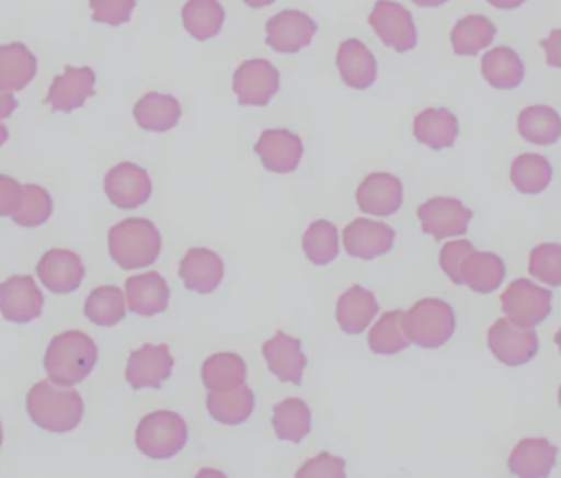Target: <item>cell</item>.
<instances>
[{
	"instance_id": "6da1fadb",
	"label": "cell",
	"mask_w": 561,
	"mask_h": 478,
	"mask_svg": "<svg viewBox=\"0 0 561 478\" xmlns=\"http://www.w3.org/2000/svg\"><path fill=\"white\" fill-rule=\"evenodd\" d=\"M26 411L36 426L48 433L65 434L81 424L84 401L78 391L53 382H38L26 395Z\"/></svg>"
},
{
	"instance_id": "7a4b0ae2",
	"label": "cell",
	"mask_w": 561,
	"mask_h": 478,
	"mask_svg": "<svg viewBox=\"0 0 561 478\" xmlns=\"http://www.w3.org/2000/svg\"><path fill=\"white\" fill-rule=\"evenodd\" d=\"M98 358V345L88 334L81 331L62 332L46 349L45 371L53 384L72 387L91 375Z\"/></svg>"
},
{
	"instance_id": "3957f363",
	"label": "cell",
	"mask_w": 561,
	"mask_h": 478,
	"mask_svg": "<svg viewBox=\"0 0 561 478\" xmlns=\"http://www.w3.org/2000/svg\"><path fill=\"white\" fill-rule=\"evenodd\" d=\"M161 234L151 220L130 217L108 230V253L124 270L153 265L161 253Z\"/></svg>"
},
{
	"instance_id": "277c9868",
	"label": "cell",
	"mask_w": 561,
	"mask_h": 478,
	"mask_svg": "<svg viewBox=\"0 0 561 478\" xmlns=\"http://www.w3.org/2000/svg\"><path fill=\"white\" fill-rule=\"evenodd\" d=\"M405 338L422 349H438L450 341L457 329L455 311L437 298L421 299L404 315Z\"/></svg>"
},
{
	"instance_id": "5b68a950",
	"label": "cell",
	"mask_w": 561,
	"mask_h": 478,
	"mask_svg": "<svg viewBox=\"0 0 561 478\" xmlns=\"http://www.w3.org/2000/svg\"><path fill=\"white\" fill-rule=\"evenodd\" d=\"M187 434L186 421L176 411H153L138 424L135 443L144 456L167 460L186 447Z\"/></svg>"
},
{
	"instance_id": "8992f818",
	"label": "cell",
	"mask_w": 561,
	"mask_h": 478,
	"mask_svg": "<svg viewBox=\"0 0 561 478\" xmlns=\"http://www.w3.org/2000/svg\"><path fill=\"white\" fill-rule=\"evenodd\" d=\"M552 299L550 289L537 286L530 280L520 278L511 283L510 288L501 295V305L504 315L514 325L536 328L552 312Z\"/></svg>"
},
{
	"instance_id": "52a82bcc",
	"label": "cell",
	"mask_w": 561,
	"mask_h": 478,
	"mask_svg": "<svg viewBox=\"0 0 561 478\" xmlns=\"http://www.w3.org/2000/svg\"><path fill=\"white\" fill-rule=\"evenodd\" d=\"M491 354L507 367L529 364L539 352V338L533 328L514 325L510 319H497L488 332Z\"/></svg>"
},
{
	"instance_id": "ba28073f",
	"label": "cell",
	"mask_w": 561,
	"mask_h": 478,
	"mask_svg": "<svg viewBox=\"0 0 561 478\" xmlns=\"http://www.w3.org/2000/svg\"><path fill=\"white\" fill-rule=\"evenodd\" d=\"M369 25L382 43L398 53L411 52L417 46V26L412 13L394 0H378L369 13Z\"/></svg>"
},
{
	"instance_id": "9c48e42d",
	"label": "cell",
	"mask_w": 561,
	"mask_h": 478,
	"mask_svg": "<svg viewBox=\"0 0 561 478\" xmlns=\"http://www.w3.org/2000/svg\"><path fill=\"white\" fill-rule=\"evenodd\" d=\"M280 75L268 59H249L233 72V92L240 104L265 107L278 94Z\"/></svg>"
},
{
	"instance_id": "30bf717a",
	"label": "cell",
	"mask_w": 561,
	"mask_h": 478,
	"mask_svg": "<svg viewBox=\"0 0 561 478\" xmlns=\"http://www.w3.org/2000/svg\"><path fill=\"white\" fill-rule=\"evenodd\" d=\"M417 216L424 234L435 240H444L447 237L465 236L473 219V210L455 197H434L419 207Z\"/></svg>"
},
{
	"instance_id": "8fae6325",
	"label": "cell",
	"mask_w": 561,
	"mask_h": 478,
	"mask_svg": "<svg viewBox=\"0 0 561 478\" xmlns=\"http://www.w3.org/2000/svg\"><path fill=\"white\" fill-rule=\"evenodd\" d=\"M104 191L108 201L118 209H137L150 200L153 186L145 168L124 161L107 171Z\"/></svg>"
},
{
	"instance_id": "7c38bea8",
	"label": "cell",
	"mask_w": 561,
	"mask_h": 478,
	"mask_svg": "<svg viewBox=\"0 0 561 478\" xmlns=\"http://www.w3.org/2000/svg\"><path fill=\"white\" fill-rule=\"evenodd\" d=\"M174 358L170 345L144 344L128 357L125 378L134 390H158L171 377Z\"/></svg>"
},
{
	"instance_id": "4fadbf2b",
	"label": "cell",
	"mask_w": 561,
	"mask_h": 478,
	"mask_svg": "<svg viewBox=\"0 0 561 478\" xmlns=\"http://www.w3.org/2000/svg\"><path fill=\"white\" fill-rule=\"evenodd\" d=\"M45 296L32 276H10L0 283V312L15 325H28L42 316Z\"/></svg>"
},
{
	"instance_id": "5bb4252c",
	"label": "cell",
	"mask_w": 561,
	"mask_h": 478,
	"mask_svg": "<svg viewBox=\"0 0 561 478\" xmlns=\"http://www.w3.org/2000/svg\"><path fill=\"white\" fill-rule=\"evenodd\" d=\"M317 23L300 10H283L266 23V45L276 53L294 55L310 45Z\"/></svg>"
},
{
	"instance_id": "9a60e30c",
	"label": "cell",
	"mask_w": 561,
	"mask_h": 478,
	"mask_svg": "<svg viewBox=\"0 0 561 478\" xmlns=\"http://www.w3.org/2000/svg\"><path fill=\"white\" fill-rule=\"evenodd\" d=\"M396 232L392 227L365 217L353 220L343 230V246L353 259L375 260L386 255L391 252Z\"/></svg>"
},
{
	"instance_id": "2e32d148",
	"label": "cell",
	"mask_w": 561,
	"mask_h": 478,
	"mask_svg": "<svg viewBox=\"0 0 561 478\" xmlns=\"http://www.w3.org/2000/svg\"><path fill=\"white\" fill-rule=\"evenodd\" d=\"M39 282L55 295H68L81 286L85 266L81 257L71 250H48L36 265Z\"/></svg>"
},
{
	"instance_id": "e0dca14e",
	"label": "cell",
	"mask_w": 561,
	"mask_h": 478,
	"mask_svg": "<svg viewBox=\"0 0 561 478\" xmlns=\"http://www.w3.org/2000/svg\"><path fill=\"white\" fill-rule=\"evenodd\" d=\"M356 203L363 213L371 216H392L404 203L402 181L391 173H371L363 180L356 191Z\"/></svg>"
},
{
	"instance_id": "ac0fdd59",
	"label": "cell",
	"mask_w": 561,
	"mask_h": 478,
	"mask_svg": "<svg viewBox=\"0 0 561 478\" xmlns=\"http://www.w3.org/2000/svg\"><path fill=\"white\" fill-rule=\"evenodd\" d=\"M255 153L266 170L278 174L293 173L302 158L304 144L299 135L286 128H270L263 132L255 145Z\"/></svg>"
},
{
	"instance_id": "d6986e66",
	"label": "cell",
	"mask_w": 561,
	"mask_h": 478,
	"mask_svg": "<svg viewBox=\"0 0 561 478\" xmlns=\"http://www.w3.org/2000/svg\"><path fill=\"white\" fill-rule=\"evenodd\" d=\"M95 72L89 66L68 65L62 75L55 76L51 88L48 91V98L45 102L51 105L53 111L69 112L82 107L89 98L95 94Z\"/></svg>"
},
{
	"instance_id": "ffe728a7",
	"label": "cell",
	"mask_w": 561,
	"mask_h": 478,
	"mask_svg": "<svg viewBox=\"0 0 561 478\" xmlns=\"http://www.w3.org/2000/svg\"><path fill=\"white\" fill-rule=\"evenodd\" d=\"M262 352L268 371L276 375L279 382L297 385V387L302 384L307 358L300 349L299 339L290 338L283 331H278L275 338L263 344Z\"/></svg>"
},
{
	"instance_id": "44dd1931",
	"label": "cell",
	"mask_w": 561,
	"mask_h": 478,
	"mask_svg": "<svg viewBox=\"0 0 561 478\" xmlns=\"http://www.w3.org/2000/svg\"><path fill=\"white\" fill-rule=\"evenodd\" d=\"M226 275V265L219 253L209 249L187 250L181 260L180 276L191 292L209 295L216 292Z\"/></svg>"
},
{
	"instance_id": "7402d4cb",
	"label": "cell",
	"mask_w": 561,
	"mask_h": 478,
	"mask_svg": "<svg viewBox=\"0 0 561 478\" xmlns=\"http://www.w3.org/2000/svg\"><path fill=\"white\" fill-rule=\"evenodd\" d=\"M559 447L546 437H527L511 453L507 466L514 476L523 478H546L557 466Z\"/></svg>"
},
{
	"instance_id": "603a6c76",
	"label": "cell",
	"mask_w": 561,
	"mask_h": 478,
	"mask_svg": "<svg viewBox=\"0 0 561 478\" xmlns=\"http://www.w3.org/2000/svg\"><path fill=\"white\" fill-rule=\"evenodd\" d=\"M125 293L130 311L144 318L160 315L170 305V286L158 272L130 276L125 283Z\"/></svg>"
},
{
	"instance_id": "cb8c5ba5",
	"label": "cell",
	"mask_w": 561,
	"mask_h": 478,
	"mask_svg": "<svg viewBox=\"0 0 561 478\" xmlns=\"http://www.w3.org/2000/svg\"><path fill=\"white\" fill-rule=\"evenodd\" d=\"M336 66H339L342 81L348 88L365 91L375 84L378 76V62L375 55L369 52L365 43L356 38L345 39L339 46L336 53Z\"/></svg>"
},
{
	"instance_id": "d4e9b609",
	"label": "cell",
	"mask_w": 561,
	"mask_h": 478,
	"mask_svg": "<svg viewBox=\"0 0 561 478\" xmlns=\"http://www.w3.org/2000/svg\"><path fill=\"white\" fill-rule=\"evenodd\" d=\"M379 312L375 295L363 286L355 285L343 293L336 303V321L345 334H362Z\"/></svg>"
},
{
	"instance_id": "484cf974",
	"label": "cell",
	"mask_w": 561,
	"mask_h": 478,
	"mask_svg": "<svg viewBox=\"0 0 561 478\" xmlns=\"http://www.w3.org/2000/svg\"><path fill=\"white\" fill-rule=\"evenodd\" d=\"M460 276L461 285H467L481 295H490L506 278V265L496 253L474 249L461 263Z\"/></svg>"
},
{
	"instance_id": "4316f807",
	"label": "cell",
	"mask_w": 561,
	"mask_h": 478,
	"mask_svg": "<svg viewBox=\"0 0 561 478\" xmlns=\"http://www.w3.org/2000/svg\"><path fill=\"white\" fill-rule=\"evenodd\" d=\"M412 132L422 145L438 151L454 147L460 125L457 115L448 109H425L414 118Z\"/></svg>"
},
{
	"instance_id": "83f0119b",
	"label": "cell",
	"mask_w": 561,
	"mask_h": 478,
	"mask_svg": "<svg viewBox=\"0 0 561 478\" xmlns=\"http://www.w3.org/2000/svg\"><path fill=\"white\" fill-rule=\"evenodd\" d=\"M481 72L491 88L500 91L519 88L526 78V65L519 53L510 46L490 49L481 59Z\"/></svg>"
},
{
	"instance_id": "f1b7e54d",
	"label": "cell",
	"mask_w": 561,
	"mask_h": 478,
	"mask_svg": "<svg viewBox=\"0 0 561 478\" xmlns=\"http://www.w3.org/2000/svg\"><path fill=\"white\" fill-rule=\"evenodd\" d=\"M183 109L174 95L148 92L135 104L134 117L138 127L147 132L171 130L180 122Z\"/></svg>"
},
{
	"instance_id": "f546056e",
	"label": "cell",
	"mask_w": 561,
	"mask_h": 478,
	"mask_svg": "<svg viewBox=\"0 0 561 478\" xmlns=\"http://www.w3.org/2000/svg\"><path fill=\"white\" fill-rule=\"evenodd\" d=\"M36 56L23 43L0 45V88L16 92L25 89L36 76Z\"/></svg>"
},
{
	"instance_id": "4dcf8cb0",
	"label": "cell",
	"mask_w": 561,
	"mask_h": 478,
	"mask_svg": "<svg viewBox=\"0 0 561 478\" xmlns=\"http://www.w3.org/2000/svg\"><path fill=\"white\" fill-rule=\"evenodd\" d=\"M255 410V394L249 385L230 391H210L207 395V411L214 420L226 426H239L252 417Z\"/></svg>"
},
{
	"instance_id": "1f68e13d",
	"label": "cell",
	"mask_w": 561,
	"mask_h": 478,
	"mask_svg": "<svg viewBox=\"0 0 561 478\" xmlns=\"http://www.w3.org/2000/svg\"><path fill=\"white\" fill-rule=\"evenodd\" d=\"M204 387L209 391H230L245 385L247 364L240 355L220 352L210 355L201 368Z\"/></svg>"
},
{
	"instance_id": "d6a6232c",
	"label": "cell",
	"mask_w": 561,
	"mask_h": 478,
	"mask_svg": "<svg viewBox=\"0 0 561 478\" xmlns=\"http://www.w3.org/2000/svg\"><path fill=\"white\" fill-rule=\"evenodd\" d=\"M517 128L524 140L547 147L560 140L561 117L550 105H530L520 111Z\"/></svg>"
},
{
	"instance_id": "836d02e7",
	"label": "cell",
	"mask_w": 561,
	"mask_h": 478,
	"mask_svg": "<svg viewBox=\"0 0 561 478\" xmlns=\"http://www.w3.org/2000/svg\"><path fill=\"white\" fill-rule=\"evenodd\" d=\"M226 22V10L219 0H187L183 7V23L186 32L199 42L219 35Z\"/></svg>"
},
{
	"instance_id": "e575fe53",
	"label": "cell",
	"mask_w": 561,
	"mask_h": 478,
	"mask_svg": "<svg viewBox=\"0 0 561 478\" xmlns=\"http://www.w3.org/2000/svg\"><path fill=\"white\" fill-rule=\"evenodd\" d=\"M496 26L484 15H468L451 30V45L460 56H477L496 38Z\"/></svg>"
},
{
	"instance_id": "d590c367",
	"label": "cell",
	"mask_w": 561,
	"mask_h": 478,
	"mask_svg": "<svg viewBox=\"0 0 561 478\" xmlns=\"http://www.w3.org/2000/svg\"><path fill=\"white\" fill-rule=\"evenodd\" d=\"M273 428L278 440L299 444L312 428L310 408L300 398H286L273 408Z\"/></svg>"
},
{
	"instance_id": "8d00e7d4",
	"label": "cell",
	"mask_w": 561,
	"mask_h": 478,
	"mask_svg": "<svg viewBox=\"0 0 561 478\" xmlns=\"http://www.w3.org/2000/svg\"><path fill=\"white\" fill-rule=\"evenodd\" d=\"M553 168L543 155L524 153L513 161L511 181L523 194H540L549 187Z\"/></svg>"
},
{
	"instance_id": "74e56055",
	"label": "cell",
	"mask_w": 561,
	"mask_h": 478,
	"mask_svg": "<svg viewBox=\"0 0 561 478\" xmlns=\"http://www.w3.org/2000/svg\"><path fill=\"white\" fill-rule=\"evenodd\" d=\"M125 299L117 286H99L85 299V318L101 328H114L127 315Z\"/></svg>"
},
{
	"instance_id": "f35d334b",
	"label": "cell",
	"mask_w": 561,
	"mask_h": 478,
	"mask_svg": "<svg viewBox=\"0 0 561 478\" xmlns=\"http://www.w3.org/2000/svg\"><path fill=\"white\" fill-rule=\"evenodd\" d=\"M404 315L402 309L386 312L378 322L373 326L368 334V345L375 354L396 355L409 348V339L405 338Z\"/></svg>"
},
{
	"instance_id": "ab89813d",
	"label": "cell",
	"mask_w": 561,
	"mask_h": 478,
	"mask_svg": "<svg viewBox=\"0 0 561 478\" xmlns=\"http://www.w3.org/2000/svg\"><path fill=\"white\" fill-rule=\"evenodd\" d=\"M302 249L313 265H329L339 257V229L329 220H316L304 234Z\"/></svg>"
},
{
	"instance_id": "60d3db41",
	"label": "cell",
	"mask_w": 561,
	"mask_h": 478,
	"mask_svg": "<svg viewBox=\"0 0 561 478\" xmlns=\"http://www.w3.org/2000/svg\"><path fill=\"white\" fill-rule=\"evenodd\" d=\"M53 214V200L45 187L36 184L23 186L22 203L12 216V220L22 227L43 226Z\"/></svg>"
},
{
	"instance_id": "b9f144b4",
	"label": "cell",
	"mask_w": 561,
	"mask_h": 478,
	"mask_svg": "<svg viewBox=\"0 0 561 478\" xmlns=\"http://www.w3.org/2000/svg\"><path fill=\"white\" fill-rule=\"evenodd\" d=\"M529 273L549 286H561V246L542 243L530 252Z\"/></svg>"
},
{
	"instance_id": "7bdbcfd3",
	"label": "cell",
	"mask_w": 561,
	"mask_h": 478,
	"mask_svg": "<svg viewBox=\"0 0 561 478\" xmlns=\"http://www.w3.org/2000/svg\"><path fill=\"white\" fill-rule=\"evenodd\" d=\"M94 22L121 26L130 22L137 2L135 0H89Z\"/></svg>"
},
{
	"instance_id": "ee69618b",
	"label": "cell",
	"mask_w": 561,
	"mask_h": 478,
	"mask_svg": "<svg viewBox=\"0 0 561 478\" xmlns=\"http://www.w3.org/2000/svg\"><path fill=\"white\" fill-rule=\"evenodd\" d=\"M471 250H474V246L470 240H454V242L445 243L444 249H442L438 263L455 285H461V263Z\"/></svg>"
},
{
	"instance_id": "f6af8a7d",
	"label": "cell",
	"mask_w": 561,
	"mask_h": 478,
	"mask_svg": "<svg viewBox=\"0 0 561 478\" xmlns=\"http://www.w3.org/2000/svg\"><path fill=\"white\" fill-rule=\"evenodd\" d=\"M346 463L342 457L330 456L329 453L319 454V456L310 459L309 463L300 467L297 478H345Z\"/></svg>"
},
{
	"instance_id": "bcb514c9",
	"label": "cell",
	"mask_w": 561,
	"mask_h": 478,
	"mask_svg": "<svg viewBox=\"0 0 561 478\" xmlns=\"http://www.w3.org/2000/svg\"><path fill=\"white\" fill-rule=\"evenodd\" d=\"M23 186L12 177L0 174V217H12L22 203Z\"/></svg>"
},
{
	"instance_id": "7dc6e473",
	"label": "cell",
	"mask_w": 561,
	"mask_h": 478,
	"mask_svg": "<svg viewBox=\"0 0 561 478\" xmlns=\"http://www.w3.org/2000/svg\"><path fill=\"white\" fill-rule=\"evenodd\" d=\"M547 55V65L561 69V29L552 30L546 39L540 42Z\"/></svg>"
},
{
	"instance_id": "c3c4849f",
	"label": "cell",
	"mask_w": 561,
	"mask_h": 478,
	"mask_svg": "<svg viewBox=\"0 0 561 478\" xmlns=\"http://www.w3.org/2000/svg\"><path fill=\"white\" fill-rule=\"evenodd\" d=\"M19 107V102L13 98L12 92L0 88V121L9 118Z\"/></svg>"
},
{
	"instance_id": "681fc988",
	"label": "cell",
	"mask_w": 561,
	"mask_h": 478,
	"mask_svg": "<svg viewBox=\"0 0 561 478\" xmlns=\"http://www.w3.org/2000/svg\"><path fill=\"white\" fill-rule=\"evenodd\" d=\"M486 2L500 10H516L519 9L526 0H486Z\"/></svg>"
},
{
	"instance_id": "f907efd6",
	"label": "cell",
	"mask_w": 561,
	"mask_h": 478,
	"mask_svg": "<svg viewBox=\"0 0 561 478\" xmlns=\"http://www.w3.org/2000/svg\"><path fill=\"white\" fill-rule=\"evenodd\" d=\"M415 5L424 7V9H434V7L444 5L448 0H412Z\"/></svg>"
},
{
	"instance_id": "816d5d0a",
	"label": "cell",
	"mask_w": 561,
	"mask_h": 478,
	"mask_svg": "<svg viewBox=\"0 0 561 478\" xmlns=\"http://www.w3.org/2000/svg\"><path fill=\"white\" fill-rule=\"evenodd\" d=\"M247 5L252 7V9H263V7L273 5L276 0H243Z\"/></svg>"
},
{
	"instance_id": "f5cc1de1",
	"label": "cell",
	"mask_w": 561,
	"mask_h": 478,
	"mask_svg": "<svg viewBox=\"0 0 561 478\" xmlns=\"http://www.w3.org/2000/svg\"><path fill=\"white\" fill-rule=\"evenodd\" d=\"M7 140H9V130H7L5 125L0 124V147H2Z\"/></svg>"
},
{
	"instance_id": "db71d44e",
	"label": "cell",
	"mask_w": 561,
	"mask_h": 478,
	"mask_svg": "<svg viewBox=\"0 0 561 478\" xmlns=\"http://www.w3.org/2000/svg\"><path fill=\"white\" fill-rule=\"evenodd\" d=\"M556 344L559 345L560 352H561V329L556 334Z\"/></svg>"
},
{
	"instance_id": "11a10c76",
	"label": "cell",
	"mask_w": 561,
	"mask_h": 478,
	"mask_svg": "<svg viewBox=\"0 0 561 478\" xmlns=\"http://www.w3.org/2000/svg\"><path fill=\"white\" fill-rule=\"evenodd\" d=\"M3 433H2V423H0V446H2Z\"/></svg>"
},
{
	"instance_id": "9f6ffc18",
	"label": "cell",
	"mask_w": 561,
	"mask_h": 478,
	"mask_svg": "<svg viewBox=\"0 0 561 478\" xmlns=\"http://www.w3.org/2000/svg\"><path fill=\"white\" fill-rule=\"evenodd\" d=\"M559 401H560V407H561V387H560V394H559Z\"/></svg>"
}]
</instances>
